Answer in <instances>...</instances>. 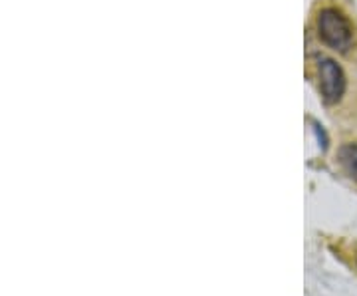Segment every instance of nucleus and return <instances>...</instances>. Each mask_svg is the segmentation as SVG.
Wrapping results in <instances>:
<instances>
[{
  "label": "nucleus",
  "instance_id": "obj_2",
  "mask_svg": "<svg viewBox=\"0 0 357 296\" xmlns=\"http://www.w3.org/2000/svg\"><path fill=\"white\" fill-rule=\"evenodd\" d=\"M318 80L321 100L328 105H333V103H337L344 98L347 80H345L342 66L337 64L335 60L326 58V56L318 58Z\"/></svg>",
  "mask_w": 357,
  "mask_h": 296
},
{
  "label": "nucleus",
  "instance_id": "obj_3",
  "mask_svg": "<svg viewBox=\"0 0 357 296\" xmlns=\"http://www.w3.org/2000/svg\"><path fill=\"white\" fill-rule=\"evenodd\" d=\"M337 163L349 179L357 181V143H345L337 149Z\"/></svg>",
  "mask_w": 357,
  "mask_h": 296
},
{
  "label": "nucleus",
  "instance_id": "obj_1",
  "mask_svg": "<svg viewBox=\"0 0 357 296\" xmlns=\"http://www.w3.org/2000/svg\"><path fill=\"white\" fill-rule=\"evenodd\" d=\"M316 30L321 44L328 46L330 50L345 54L354 46V24L340 8H321L316 20Z\"/></svg>",
  "mask_w": 357,
  "mask_h": 296
}]
</instances>
